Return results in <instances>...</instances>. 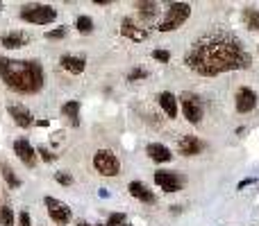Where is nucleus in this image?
<instances>
[{
	"label": "nucleus",
	"instance_id": "412c9836",
	"mask_svg": "<svg viewBox=\"0 0 259 226\" xmlns=\"http://www.w3.org/2000/svg\"><path fill=\"white\" fill-rule=\"evenodd\" d=\"M134 7H137L139 16H143V18H148V21L157 16V5H155V2H137Z\"/></svg>",
	"mask_w": 259,
	"mask_h": 226
},
{
	"label": "nucleus",
	"instance_id": "423d86ee",
	"mask_svg": "<svg viewBox=\"0 0 259 226\" xmlns=\"http://www.w3.org/2000/svg\"><path fill=\"white\" fill-rule=\"evenodd\" d=\"M182 111H184V118L189 120V122H193V124H198L200 120H203V113H205V109H203V102H200V97L198 95H191V93H184L182 97Z\"/></svg>",
	"mask_w": 259,
	"mask_h": 226
},
{
	"label": "nucleus",
	"instance_id": "20e7f679",
	"mask_svg": "<svg viewBox=\"0 0 259 226\" xmlns=\"http://www.w3.org/2000/svg\"><path fill=\"white\" fill-rule=\"evenodd\" d=\"M21 18L25 23H35V25H48L57 18V12L50 5H23Z\"/></svg>",
	"mask_w": 259,
	"mask_h": 226
},
{
	"label": "nucleus",
	"instance_id": "5701e85b",
	"mask_svg": "<svg viewBox=\"0 0 259 226\" xmlns=\"http://www.w3.org/2000/svg\"><path fill=\"white\" fill-rule=\"evenodd\" d=\"M75 28H77V32H82V34H89V32H93V21L89 18V16H77Z\"/></svg>",
	"mask_w": 259,
	"mask_h": 226
},
{
	"label": "nucleus",
	"instance_id": "ddd939ff",
	"mask_svg": "<svg viewBox=\"0 0 259 226\" xmlns=\"http://www.w3.org/2000/svg\"><path fill=\"white\" fill-rule=\"evenodd\" d=\"M121 34L127 36L130 41H137V43L146 41V39H148V32L143 28H139L132 18H125V21H123V25H121Z\"/></svg>",
	"mask_w": 259,
	"mask_h": 226
},
{
	"label": "nucleus",
	"instance_id": "f704fd0d",
	"mask_svg": "<svg viewBox=\"0 0 259 226\" xmlns=\"http://www.w3.org/2000/svg\"><path fill=\"white\" fill-rule=\"evenodd\" d=\"M0 7H2V2H0Z\"/></svg>",
	"mask_w": 259,
	"mask_h": 226
},
{
	"label": "nucleus",
	"instance_id": "c756f323",
	"mask_svg": "<svg viewBox=\"0 0 259 226\" xmlns=\"http://www.w3.org/2000/svg\"><path fill=\"white\" fill-rule=\"evenodd\" d=\"M36 154H41V158L46 161V163H48V161H55V154H52V151H48L46 147H39V150H36Z\"/></svg>",
	"mask_w": 259,
	"mask_h": 226
},
{
	"label": "nucleus",
	"instance_id": "4468645a",
	"mask_svg": "<svg viewBox=\"0 0 259 226\" xmlns=\"http://www.w3.org/2000/svg\"><path fill=\"white\" fill-rule=\"evenodd\" d=\"M9 116L14 118V122L18 124V127H23V129H28L30 124H35V118H32V113H30L25 106H21V104H9Z\"/></svg>",
	"mask_w": 259,
	"mask_h": 226
},
{
	"label": "nucleus",
	"instance_id": "9d476101",
	"mask_svg": "<svg viewBox=\"0 0 259 226\" xmlns=\"http://www.w3.org/2000/svg\"><path fill=\"white\" fill-rule=\"evenodd\" d=\"M14 151H16V156L21 158V163L25 165V167H35L36 165V150L30 145V140L18 138L14 143Z\"/></svg>",
	"mask_w": 259,
	"mask_h": 226
},
{
	"label": "nucleus",
	"instance_id": "c85d7f7f",
	"mask_svg": "<svg viewBox=\"0 0 259 226\" xmlns=\"http://www.w3.org/2000/svg\"><path fill=\"white\" fill-rule=\"evenodd\" d=\"M55 179H57V183H62V185H70V183H73V177H70L69 172H57Z\"/></svg>",
	"mask_w": 259,
	"mask_h": 226
},
{
	"label": "nucleus",
	"instance_id": "2eb2a0df",
	"mask_svg": "<svg viewBox=\"0 0 259 226\" xmlns=\"http://www.w3.org/2000/svg\"><path fill=\"white\" fill-rule=\"evenodd\" d=\"M30 36L25 32H9V34H2L0 36V45L7 50H16V48H23V45H28Z\"/></svg>",
	"mask_w": 259,
	"mask_h": 226
},
{
	"label": "nucleus",
	"instance_id": "a211bd4d",
	"mask_svg": "<svg viewBox=\"0 0 259 226\" xmlns=\"http://www.w3.org/2000/svg\"><path fill=\"white\" fill-rule=\"evenodd\" d=\"M157 102H159V106L164 109V113H166L168 118H177V100L173 93H168V90H164V93H159L157 95Z\"/></svg>",
	"mask_w": 259,
	"mask_h": 226
},
{
	"label": "nucleus",
	"instance_id": "bb28decb",
	"mask_svg": "<svg viewBox=\"0 0 259 226\" xmlns=\"http://www.w3.org/2000/svg\"><path fill=\"white\" fill-rule=\"evenodd\" d=\"M153 59L155 61H161V63H168L171 61V52H168V50H153Z\"/></svg>",
	"mask_w": 259,
	"mask_h": 226
},
{
	"label": "nucleus",
	"instance_id": "72a5a7b5",
	"mask_svg": "<svg viewBox=\"0 0 259 226\" xmlns=\"http://www.w3.org/2000/svg\"><path fill=\"white\" fill-rule=\"evenodd\" d=\"M77 226H91V224H86V222H80V224H77Z\"/></svg>",
	"mask_w": 259,
	"mask_h": 226
},
{
	"label": "nucleus",
	"instance_id": "a878e982",
	"mask_svg": "<svg viewBox=\"0 0 259 226\" xmlns=\"http://www.w3.org/2000/svg\"><path fill=\"white\" fill-rule=\"evenodd\" d=\"M64 36H66V28H57V30L46 32V39H48V41H59V39H64Z\"/></svg>",
	"mask_w": 259,
	"mask_h": 226
},
{
	"label": "nucleus",
	"instance_id": "2f4dec72",
	"mask_svg": "<svg viewBox=\"0 0 259 226\" xmlns=\"http://www.w3.org/2000/svg\"><path fill=\"white\" fill-rule=\"evenodd\" d=\"M250 183H255V179H243V181L239 183V188H245V185H250Z\"/></svg>",
	"mask_w": 259,
	"mask_h": 226
},
{
	"label": "nucleus",
	"instance_id": "1a4fd4ad",
	"mask_svg": "<svg viewBox=\"0 0 259 226\" xmlns=\"http://www.w3.org/2000/svg\"><path fill=\"white\" fill-rule=\"evenodd\" d=\"M234 104H237V111L239 113H250L255 106H257V93L248 86H241L234 95Z\"/></svg>",
	"mask_w": 259,
	"mask_h": 226
},
{
	"label": "nucleus",
	"instance_id": "7ed1b4c3",
	"mask_svg": "<svg viewBox=\"0 0 259 226\" xmlns=\"http://www.w3.org/2000/svg\"><path fill=\"white\" fill-rule=\"evenodd\" d=\"M191 16V5L189 2H171L166 9L164 18L159 21V32H173L180 25H184V21Z\"/></svg>",
	"mask_w": 259,
	"mask_h": 226
},
{
	"label": "nucleus",
	"instance_id": "473e14b6",
	"mask_svg": "<svg viewBox=\"0 0 259 226\" xmlns=\"http://www.w3.org/2000/svg\"><path fill=\"white\" fill-rule=\"evenodd\" d=\"M98 195H100V197H109V192H107V188H100V190H98Z\"/></svg>",
	"mask_w": 259,
	"mask_h": 226
},
{
	"label": "nucleus",
	"instance_id": "9b49d317",
	"mask_svg": "<svg viewBox=\"0 0 259 226\" xmlns=\"http://www.w3.org/2000/svg\"><path fill=\"white\" fill-rule=\"evenodd\" d=\"M203 150H205V143L196 136H182L180 143H177V151H180L182 156H196V154H200Z\"/></svg>",
	"mask_w": 259,
	"mask_h": 226
},
{
	"label": "nucleus",
	"instance_id": "f8f14e48",
	"mask_svg": "<svg viewBox=\"0 0 259 226\" xmlns=\"http://www.w3.org/2000/svg\"><path fill=\"white\" fill-rule=\"evenodd\" d=\"M127 190H130V195H132L134 199H139L143 204H155V201H157L155 192L150 190L146 183H141V181H132V183L127 185Z\"/></svg>",
	"mask_w": 259,
	"mask_h": 226
},
{
	"label": "nucleus",
	"instance_id": "4be33fe9",
	"mask_svg": "<svg viewBox=\"0 0 259 226\" xmlns=\"http://www.w3.org/2000/svg\"><path fill=\"white\" fill-rule=\"evenodd\" d=\"M2 179L7 181L9 188H21V179L14 174V170L9 167V165H2Z\"/></svg>",
	"mask_w": 259,
	"mask_h": 226
},
{
	"label": "nucleus",
	"instance_id": "393cba45",
	"mask_svg": "<svg viewBox=\"0 0 259 226\" xmlns=\"http://www.w3.org/2000/svg\"><path fill=\"white\" fill-rule=\"evenodd\" d=\"M105 226H125V215L123 212H112Z\"/></svg>",
	"mask_w": 259,
	"mask_h": 226
},
{
	"label": "nucleus",
	"instance_id": "7c9ffc66",
	"mask_svg": "<svg viewBox=\"0 0 259 226\" xmlns=\"http://www.w3.org/2000/svg\"><path fill=\"white\" fill-rule=\"evenodd\" d=\"M18 224L21 226H32V219H30V212L23 211L21 215H18Z\"/></svg>",
	"mask_w": 259,
	"mask_h": 226
},
{
	"label": "nucleus",
	"instance_id": "f257e3e1",
	"mask_svg": "<svg viewBox=\"0 0 259 226\" xmlns=\"http://www.w3.org/2000/svg\"><path fill=\"white\" fill-rule=\"evenodd\" d=\"M184 61L193 73L203 77H216L227 70H245L252 66L250 52L234 32L214 28L191 43Z\"/></svg>",
	"mask_w": 259,
	"mask_h": 226
},
{
	"label": "nucleus",
	"instance_id": "f03ea898",
	"mask_svg": "<svg viewBox=\"0 0 259 226\" xmlns=\"http://www.w3.org/2000/svg\"><path fill=\"white\" fill-rule=\"evenodd\" d=\"M0 77L12 90L35 95L43 89V66L36 59H7L0 55Z\"/></svg>",
	"mask_w": 259,
	"mask_h": 226
},
{
	"label": "nucleus",
	"instance_id": "f3484780",
	"mask_svg": "<svg viewBox=\"0 0 259 226\" xmlns=\"http://www.w3.org/2000/svg\"><path fill=\"white\" fill-rule=\"evenodd\" d=\"M59 63H62V68L66 70V73H70V75H80V73H84V68H86V61H84L82 57H73V55H64L62 59H59Z\"/></svg>",
	"mask_w": 259,
	"mask_h": 226
},
{
	"label": "nucleus",
	"instance_id": "6e6552de",
	"mask_svg": "<svg viewBox=\"0 0 259 226\" xmlns=\"http://www.w3.org/2000/svg\"><path fill=\"white\" fill-rule=\"evenodd\" d=\"M155 183L159 185L164 192H177L182 190V177H177L175 172H168V170H157L155 172Z\"/></svg>",
	"mask_w": 259,
	"mask_h": 226
},
{
	"label": "nucleus",
	"instance_id": "39448f33",
	"mask_svg": "<svg viewBox=\"0 0 259 226\" xmlns=\"http://www.w3.org/2000/svg\"><path fill=\"white\" fill-rule=\"evenodd\" d=\"M93 167H96V172H100L103 177H116L121 172L119 158L109 150H98L93 154Z\"/></svg>",
	"mask_w": 259,
	"mask_h": 226
},
{
	"label": "nucleus",
	"instance_id": "6ab92c4d",
	"mask_svg": "<svg viewBox=\"0 0 259 226\" xmlns=\"http://www.w3.org/2000/svg\"><path fill=\"white\" fill-rule=\"evenodd\" d=\"M62 116L69 118L70 122H73V127H77V124H80V102H77V100L66 102L62 106Z\"/></svg>",
	"mask_w": 259,
	"mask_h": 226
},
{
	"label": "nucleus",
	"instance_id": "0eeeda50",
	"mask_svg": "<svg viewBox=\"0 0 259 226\" xmlns=\"http://www.w3.org/2000/svg\"><path fill=\"white\" fill-rule=\"evenodd\" d=\"M43 204H46V208H48L50 217L55 219L57 224H69L70 217H73V212H70V208L66 204H62L59 199L55 197H46L43 199Z\"/></svg>",
	"mask_w": 259,
	"mask_h": 226
},
{
	"label": "nucleus",
	"instance_id": "cd10ccee",
	"mask_svg": "<svg viewBox=\"0 0 259 226\" xmlns=\"http://www.w3.org/2000/svg\"><path fill=\"white\" fill-rule=\"evenodd\" d=\"M148 77V70L143 68H134L130 75H127V82H137V79H146Z\"/></svg>",
	"mask_w": 259,
	"mask_h": 226
},
{
	"label": "nucleus",
	"instance_id": "aec40b11",
	"mask_svg": "<svg viewBox=\"0 0 259 226\" xmlns=\"http://www.w3.org/2000/svg\"><path fill=\"white\" fill-rule=\"evenodd\" d=\"M243 21H245V25H248V30L257 32V30H259V9L245 7L243 9Z\"/></svg>",
	"mask_w": 259,
	"mask_h": 226
},
{
	"label": "nucleus",
	"instance_id": "b1692460",
	"mask_svg": "<svg viewBox=\"0 0 259 226\" xmlns=\"http://www.w3.org/2000/svg\"><path fill=\"white\" fill-rule=\"evenodd\" d=\"M0 224L2 226H12L14 224V212L9 206H0Z\"/></svg>",
	"mask_w": 259,
	"mask_h": 226
},
{
	"label": "nucleus",
	"instance_id": "dca6fc26",
	"mask_svg": "<svg viewBox=\"0 0 259 226\" xmlns=\"http://www.w3.org/2000/svg\"><path fill=\"white\" fill-rule=\"evenodd\" d=\"M146 151H148V156L153 158L155 163H168V161L173 158L171 150H168L166 145H161V143H150L146 147Z\"/></svg>",
	"mask_w": 259,
	"mask_h": 226
}]
</instances>
